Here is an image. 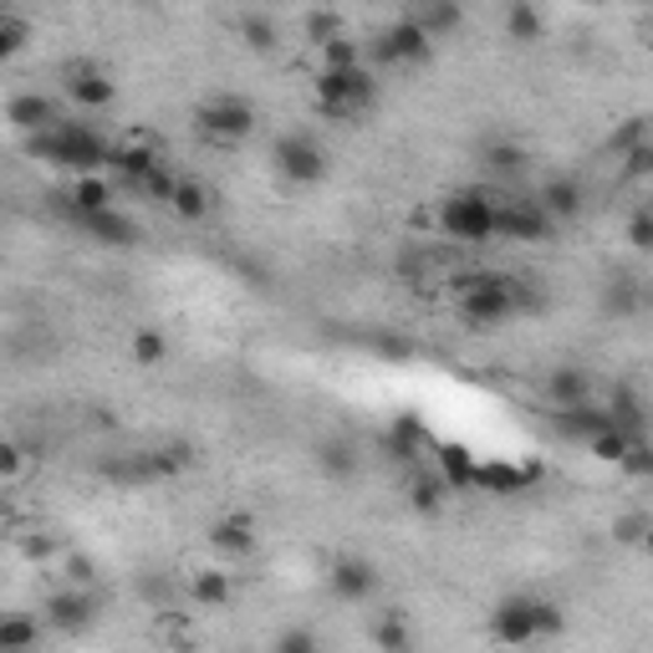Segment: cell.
Masks as SVG:
<instances>
[{
  "mask_svg": "<svg viewBox=\"0 0 653 653\" xmlns=\"http://www.w3.org/2000/svg\"><path fill=\"white\" fill-rule=\"evenodd\" d=\"M210 547L219 556H246L255 547V520L251 516H219L210 526Z\"/></svg>",
  "mask_w": 653,
  "mask_h": 653,
  "instance_id": "16",
  "label": "cell"
},
{
  "mask_svg": "<svg viewBox=\"0 0 653 653\" xmlns=\"http://www.w3.org/2000/svg\"><path fill=\"white\" fill-rule=\"evenodd\" d=\"M189 598L204 603V607H225V603H230V577H225L219 567L194 572V577H189Z\"/></svg>",
  "mask_w": 653,
  "mask_h": 653,
  "instance_id": "21",
  "label": "cell"
},
{
  "mask_svg": "<svg viewBox=\"0 0 653 653\" xmlns=\"http://www.w3.org/2000/svg\"><path fill=\"white\" fill-rule=\"evenodd\" d=\"M638 5H649V0H638Z\"/></svg>",
  "mask_w": 653,
  "mask_h": 653,
  "instance_id": "40",
  "label": "cell"
},
{
  "mask_svg": "<svg viewBox=\"0 0 653 653\" xmlns=\"http://www.w3.org/2000/svg\"><path fill=\"white\" fill-rule=\"evenodd\" d=\"M72 210H77V219L98 215V210H113V179H108L102 168L77 174V179H72Z\"/></svg>",
  "mask_w": 653,
  "mask_h": 653,
  "instance_id": "15",
  "label": "cell"
},
{
  "mask_svg": "<svg viewBox=\"0 0 653 653\" xmlns=\"http://www.w3.org/2000/svg\"><path fill=\"white\" fill-rule=\"evenodd\" d=\"M537 204L547 210V219H572L582 210V189L572 185V179H552V185H541Z\"/></svg>",
  "mask_w": 653,
  "mask_h": 653,
  "instance_id": "19",
  "label": "cell"
},
{
  "mask_svg": "<svg viewBox=\"0 0 653 653\" xmlns=\"http://www.w3.org/2000/svg\"><path fill=\"white\" fill-rule=\"evenodd\" d=\"M409 16L419 21L429 36H450V32H460L465 11H460V0H414V11H409Z\"/></svg>",
  "mask_w": 653,
  "mask_h": 653,
  "instance_id": "17",
  "label": "cell"
},
{
  "mask_svg": "<svg viewBox=\"0 0 653 653\" xmlns=\"http://www.w3.org/2000/svg\"><path fill=\"white\" fill-rule=\"evenodd\" d=\"M26 41H32V26H26L21 16H11V11H0V62L21 56V51H26Z\"/></svg>",
  "mask_w": 653,
  "mask_h": 653,
  "instance_id": "28",
  "label": "cell"
},
{
  "mask_svg": "<svg viewBox=\"0 0 653 653\" xmlns=\"http://www.w3.org/2000/svg\"><path fill=\"white\" fill-rule=\"evenodd\" d=\"M373 643H378V649H409V633H403L399 623H384V628L373 633Z\"/></svg>",
  "mask_w": 653,
  "mask_h": 653,
  "instance_id": "37",
  "label": "cell"
},
{
  "mask_svg": "<svg viewBox=\"0 0 653 653\" xmlns=\"http://www.w3.org/2000/svg\"><path fill=\"white\" fill-rule=\"evenodd\" d=\"M240 36H246V47H251V51H276V41H281L266 16H246V21H240Z\"/></svg>",
  "mask_w": 653,
  "mask_h": 653,
  "instance_id": "31",
  "label": "cell"
},
{
  "mask_svg": "<svg viewBox=\"0 0 653 653\" xmlns=\"http://www.w3.org/2000/svg\"><path fill=\"white\" fill-rule=\"evenodd\" d=\"M276 168L291 185H317V179H327V149H322L317 138L291 134L276 143Z\"/></svg>",
  "mask_w": 653,
  "mask_h": 653,
  "instance_id": "9",
  "label": "cell"
},
{
  "mask_svg": "<svg viewBox=\"0 0 653 653\" xmlns=\"http://www.w3.org/2000/svg\"><path fill=\"white\" fill-rule=\"evenodd\" d=\"M164 352H168V342H164V332H159V327H138V332H134V363H138V368L164 363Z\"/></svg>",
  "mask_w": 653,
  "mask_h": 653,
  "instance_id": "29",
  "label": "cell"
},
{
  "mask_svg": "<svg viewBox=\"0 0 653 653\" xmlns=\"http://www.w3.org/2000/svg\"><path fill=\"white\" fill-rule=\"evenodd\" d=\"M444 501H450V480H444V475H419V480L409 486V505L424 511V516H435Z\"/></svg>",
  "mask_w": 653,
  "mask_h": 653,
  "instance_id": "23",
  "label": "cell"
},
{
  "mask_svg": "<svg viewBox=\"0 0 653 653\" xmlns=\"http://www.w3.org/2000/svg\"><path fill=\"white\" fill-rule=\"evenodd\" d=\"M613 537H618L623 547H638V541L649 537V516H643V511H633V516H623L618 526H613Z\"/></svg>",
  "mask_w": 653,
  "mask_h": 653,
  "instance_id": "33",
  "label": "cell"
},
{
  "mask_svg": "<svg viewBox=\"0 0 653 653\" xmlns=\"http://www.w3.org/2000/svg\"><path fill=\"white\" fill-rule=\"evenodd\" d=\"M327 582H332V592L342 603H368L373 587H378V567H373L368 556H337Z\"/></svg>",
  "mask_w": 653,
  "mask_h": 653,
  "instance_id": "12",
  "label": "cell"
},
{
  "mask_svg": "<svg viewBox=\"0 0 653 653\" xmlns=\"http://www.w3.org/2000/svg\"><path fill=\"white\" fill-rule=\"evenodd\" d=\"M98 567H92V556H67V582L72 587H92Z\"/></svg>",
  "mask_w": 653,
  "mask_h": 653,
  "instance_id": "35",
  "label": "cell"
},
{
  "mask_svg": "<svg viewBox=\"0 0 653 653\" xmlns=\"http://www.w3.org/2000/svg\"><path fill=\"white\" fill-rule=\"evenodd\" d=\"M62 92H67L77 108H87V113H98V108H108V102L117 98L113 77L102 67H92V62H72V67L62 72Z\"/></svg>",
  "mask_w": 653,
  "mask_h": 653,
  "instance_id": "11",
  "label": "cell"
},
{
  "mask_svg": "<svg viewBox=\"0 0 653 653\" xmlns=\"http://www.w3.org/2000/svg\"><path fill=\"white\" fill-rule=\"evenodd\" d=\"M332 36H342V21H337L332 11H312V16H306V41H312V47L332 41Z\"/></svg>",
  "mask_w": 653,
  "mask_h": 653,
  "instance_id": "32",
  "label": "cell"
},
{
  "mask_svg": "<svg viewBox=\"0 0 653 653\" xmlns=\"http://www.w3.org/2000/svg\"><path fill=\"white\" fill-rule=\"evenodd\" d=\"M505 32H511V41H541V11L531 5V0H516L511 11H505Z\"/></svg>",
  "mask_w": 653,
  "mask_h": 653,
  "instance_id": "26",
  "label": "cell"
},
{
  "mask_svg": "<svg viewBox=\"0 0 653 653\" xmlns=\"http://www.w3.org/2000/svg\"><path fill=\"white\" fill-rule=\"evenodd\" d=\"M322 72H348V67H363V47L352 41L348 32L332 36V41H322Z\"/></svg>",
  "mask_w": 653,
  "mask_h": 653,
  "instance_id": "22",
  "label": "cell"
},
{
  "mask_svg": "<svg viewBox=\"0 0 653 653\" xmlns=\"http://www.w3.org/2000/svg\"><path fill=\"white\" fill-rule=\"evenodd\" d=\"M83 230L102 246H134L138 240V225L128 215H117V210H98V215H83Z\"/></svg>",
  "mask_w": 653,
  "mask_h": 653,
  "instance_id": "18",
  "label": "cell"
},
{
  "mask_svg": "<svg viewBox=\"0 0 653 653\" xmlns=\"http://www.w3.org/2000/svg\"><path fill=\"white\" fill-rule=\"evenodd\" d=\"M21 475H26V444L0 439V486H16Z\"/></svg>",
  "mask_w": 653,
  "mask_h": 653,
  "instance_id": "30",
  "label": "cell"
},
{
  "mask_svg": "<svg viewBox=\"0 0 653 653\" xmlns=\"http://www.w3.org/2000/svg\"><path fill=\"white\" fill-rule=\"evenodd\" d=\"M276 643H281L286 653H312V649H317V638H312V633H281Z\"/></svg>",
  "mask_w": 653,
  "mask_h": 653,
  "instance_id": "39",
  "label": "cell"
},
{
  "mask_svg": "<svg viewBox=\"0 0 653 653\" xmlns=\"http://www.w3.org/2000/svg\"><path fill=\"white\" fill-rule=\"evenodd\" d=\"M21 556H26V562H47V556H51V541H47V537H21Z\"/></svg>",
  "mask_w": 653,
  "mask_h": 653,
  "instance_id": "38",
  "label": "cell"
},
{
  "mask_svg": "<svg viewBox=\"0 0 653 653\" xmlns=\"http://www.w3.org/2000/svg\"><path fill=\"white\" fill-rule=\"evenodd\" d=\"M5 123L21 128V134H47L51 123H62L56 117V102L41 98V92H21V98L5 102Z\"/></svg>",
  "mask_w": 653,
  "mask_h": 653,
  "instance_id": "13",
  "label": "cell"
},
{
  "mask_svg": "<svg viewBox=\"0 0 653 653\" xmlns=\"http://www.w3.org/2000/svg\"><path fill=\"white\" fill-rule=\"evenodd\" d=\"M439 230L450 240H465V246H480L495 235V194H480V189H460L439 204Z\"/></svg>",
  "mask_w": 653,
  "mask_h": 653,
  "instance_id": "3",
  "label": "cell"
},
{
  "mask_svg": "<svg viewBox=\"0 0 653 653\" xmlns=\"http://www.w3.org/2000/svg\"><path fill=\"white\" fill-rule=\"evenodd\" d=\"M373 98H378V77L368 67L322 72L317 77V108L327 117H357L363 108H373Z\"/></svg>",
  "mask_w": 653,
  "mask_h": 653,
  "instance_id": "4",
  "label": "cell"
},
{
  "mask_svg": "<svg viewBox=\"0 0 653 653\" xmlns=\"http://www.w3.org/2000/svg\"><path fill=\"white\" fill-rule=\"evenodd\" d=\"M32 149L41 159H51V164L72 168V174H87V168L108 164V143L92 128H83V123H51L47 134H32Z\"/></svg>",
  "mask_w": 653,
  "mask_h": 653,
  "instance_id": "2",
  "label": "cell"
},
{
  "mask_svg": "<svg viewBox=\"0 0 653 653\" xmlns=\"http://www.w3.org/2000/svg\"><path fill=\"white\" fill-rule=\"evenodd\" d=\"M0 11H5V5H0Z\"/></svg>",
  "mask_w": 653,
  "mask_h": 653,
  "instance_id": "41",
  "label": "cell"
},
{
  "mask_svg": "<svg viewBox=\"0 0 653 653\" xmlns=\"http://www.w3.org/2000/svg\"><path fill=\"white\" fill-rule=\"evenodd\" d=\"M194 123H200V134L210 138V143H246V138L255 134V108L246 98H210L200 102V113H194Z\"/></svg>",
  "mask_w": 653,
  "mask_h": 653,
  "instance_id": "6",
  "label": "cell"
},
{
  "mask_svg": "<svg viewBox=\"0 0 653 653\" xmlns=\"http://www.w3.org/2000/svg\"><path fill=\"white\" fill-rule=\"evenodd\" d=\"M556 219H547L537 200H495V235L501 240H547Z\"/></svg>",
  "mask_w": 653,
  "mask_h": 653,
  "instance_id": "10",
  "label": "cell"
},
{
  "mask_svg": "<svg viewBox=\"0 0 653 653\" xmlns=\"http://www.w3.org/2000/svg\"><path fill=\"white\" fill-rule=\"evenodd\" d=\"M435 56V36L424 32L414 16L393 21L388 32H378L373 41V62H384V67H424Z\"/></svg>",
  "mask_w": 653,
  "mask_h": 653,
  "instance_id": "5",
  "label": "cell"
},
{
  "mask_svg": "<svg viewBox=\"0 0 653 653\" xmlns=\"http://www.w3.org/2000/svg\"><path fill=\"white\" fill-rule=\"evenodd\" d=\"M36 638H41V623L21 618V613H5V618H0V649H32Z\"/></svg>",
  "mask_w": 653,
  "mask_h": 653,
  "instance_id": "27",
  "label": "cell"
},
{
  "mask_svg": "<svg viewBox=\"0 0 653 653\" xmlns=\"http://www.w3.org/2000/svg\"><path fill=\"white\" fill-rule=\"evenodd\" d=\"M322 469L348 475V469H352V450H348V444H327V450H322Z\"/></svg>",
  "mask_w": 653,
  "mask_h": 653,
  "instance_id": "36",
  "label": "cell"
},
{
  "mask_svg": "<svg viewBox=\"0 0 653 653\" xmlns=\"http://www.w3.org/2000/svg\"><path fill=\"white\" fill-rule=\"evenodd\" d=\"M92 613H98V603H92L87 587H62V592H51V603H47V618L56 623V628H67V633L87 628Z\"/></svg>",
  "mask_w": 653,
  "mask_h": 653,
  "instance_id": "14",
  "label": "cell"
},
{
  "mask_svg": "<svg viewBox=\"0 0 653 653\" xmlns=\"http://www.w3.org/2000/svg\"><path fill=\"white\" fill-rule=\"evenodd\" d=\"M486 164H490V174H495V179H520V174H526V164H531V153L520 149V143H490Z\"/></svg>",
  "mask_w": 653,
  "mask_h": 653,
  "instance_id": "25",
  "label": "cell"
},
{
  "mask_svg": "<svg viewBox=\"0 0 653 653\" xmlns=\"http://www.w3.org/2000/svg\"><path fill=\"white\" fill-rule=\"evenodd\" d=\"M628 240H633V251H649V246H653V219H649V210H638V215H633V225H628Z\"/></svg>",
  "mask_w": 653,
  "mask_h": 653,
  "instance_id": "34",
  "label": "cell"
},
{
  "mask_svg": "<svg viewBox=\"0 0 653 653\" xmlns=\"http://www.w3.org/2000/svg\"><path fill=\"white\" fill-rule=\"evenodd\" d=\"M168 210L194 225V219L210 215V189H204L200 179H185V174H179V185H174V194H168Z\"/></svg>",
  "mask_w": 653,
  "mask_h": 653,
  "instance_id": "20",
  "label": "cell"
},
{
  "mask_svg": "<svg viewBox=\"0 0 653 653\" xmlns=\"http://www.w3.org/2000/svg\"><path fill=\"white\" fill-rule=\"evenodd\" d=\"M108 164L123 185H143L153 168L164 164V143L149 134V128H128V134L117 138V149H108Z\"/></svg>",
  "mask_w": 653,
  "mask_h": 653,
  "instance_id": "7",
  "label": "cell"
},
{
  "mask_svg": "<svg viewBox=\"0 0 653 653\" xmlns=\"http://www.w3.org/2000/svg\"><path fill=\"white\" fill-rule=\"evenodd\" d=\"M556 409H572V403H587V373L582 368H556L552 384H547Z\"/></svg>",
  "mask_w": 653,
  "mask_h": 653,
  "instance_id": "24",
  "label": "cell"
},
{
  "mask_svg": "<svg viewBox=\"0 0 653 653\" xmlns=\"http://www.w3.org/2000/svg\"><path fill=\"white\" fill-rule=\"evenodd\" d=\"M541 598H531V592H516V598H505L495 613H490V633H495V643H531V638H541Z\"/></svg>",
  "mask_w": 653,
  "mask_h": 653,
  "instance_id": "8",
  "label": "cell"
},
{
  "mask_svg": "<svg viewBox=\"0 0 653 653\" xmlns=\"http://www.w3.org/2000/svg\"><path fill=\"white\" fill-rule=\"evenodd\" d=\"M450 291H454V302H460V317H465L469 327H501L520 306L516 281H511V276H490V271L454 276Z\"/></svg>",
  "mask_w": 653,
  "mask_h": 653,
  "instance_id": "1",
  "label": "cell"
}]
</instances>
